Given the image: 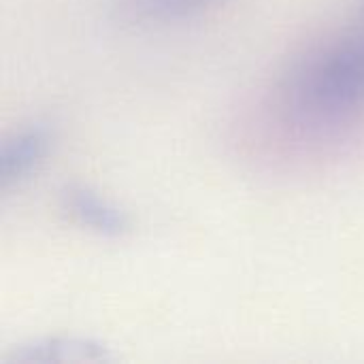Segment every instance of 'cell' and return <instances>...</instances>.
<instances>
[{
	"label": "cell",
	"mask_w": 364,
	"mask_h": 364,
	"mask_svg": "<svg viewBox=\"0 0 364 364\" xmlns=\"http://www.w3.org/2000/svg\"><path fill=\"white\" fill-rule=\"evenodd\" d=\"M282 105L305 130L354 122L364 111V34H341L314 47L288 75Z\"/></svg>",
	"instance_id": "1"
},
{
	"label": "cell",
	"mask_w": 364,
	"mask_h": 364,
	"mask_svg": "<svg viewBox=\"0 0 364 364\" xmlns=\"http://www.w3.org/2000/svg\"><path fill=\"white\" fill-rule=\"evenodd\" d=\"M60 198H62V209L81 228H87L100 237L119 239L126 237L132 228L126 211L117 209L87 186L70 183L62 190Z\"/></svg>",
	"instance_id": "2"
},
{
	"label": "cell",
	"mask_w": 364,
	"mask_h": 364,
	"mask_svg": "<svg viewBox=\"0 0 364 364\" xmlns=\"http://www.w3.org/2000/svg\"><path fill=\"white\" fill-rule=\"evenodd\" d=\"M53 141V130L45 122H34L13 132L0 145V186H9L26 179L47 156Z\"/></svg>",
	"instance_id": "3"
},
{
	"label": "cell",
	"mask_w": 364,
	"mask_h": 364,
	"mask_svg": "<svg viewBox=\"0 0 364 364\" xmlns=\"http://www.w3.org/2000/svg\"><path fill=\"white\" fill-rule=\"evenodd\" d=\"M222 0H117L115 11L130 23H168L203 13Z\"/></svg>",
	"instance_id": "4"
},
{
	"label": "cell",
	"mask_w": 364,
	"mask_h": 364,
	"mask_svg": "<svg viewBox=\"0 0 364 364\" xmlns=\"http://www.w3.org/2000/svg\"><path fill=\"white\" fill-rule=\"evenodd\" d=\"M105 358V352L90 343V341H75V339H53L45 343H34L23 348L21 354L15 358L23 364H51V363H77V360H98Z\"/></svg>",
	"instance_id": "5"
}]
</instances>
